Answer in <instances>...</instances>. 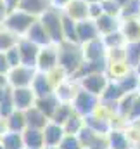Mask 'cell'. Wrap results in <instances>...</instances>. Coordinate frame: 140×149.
<instances>
[{"instance_id": "cb8c5ba5", "label": "cell", "mask_w": 140, "mask_h": 149, "mask_svg": "<svg viewBox=\"0 0 140 149\" xmlns=\"http://www.w3.org/2000/svg\"><path fill=\"white\" fill-rule=\"evenodd\" d=\"M121 33L125 35L126 42L140 40V17H128L121 19Z\"/></svg>"}, {"instance_id": "e575fe53", "label": "cell", "mask_w": 140, "mask_h": 149, "mask_svg": "<svg viewBox=\"0 0 140 149\" xmlns=\"http://www.w3.org/2000/svg\"><path fill=\"white\" fill-rule=\"evenodd\" d=\"M74 113V108H73V102H61V106L57 108V111L55 114L52 116V120L50 121H55V123H59V125H64L68 120H69V116Z\"/></svg>"}, {"instance_id": "816d5d0a", "label": "cell", "mask_w": 140, "mask_h": 149, "mask_svg": "<svg viewBox=\"0 0 140 149\" xmlns=\"http://www.w3.org/2000/svg\"><path fill=\"white\" fill-rule=\"evenodd\" d=\"M130 123H132V130H135V132H139V134H140V120L130 121Z\"/></svg>"}, {"instance_id": "60d3db41", "label": "cell", "mask_w": 140, "mask_h": 149, "mask_svg": "<svg viewBox=\"0 0 140 149\" xmlns=\"http://www.w3.org/2000/svg\"><path fill=\"white\" fill-rule=\"evenodd\" d=\"M107 61L109 63H125V45L116 47V49H109L107 50Z\"/></svg>"}, {"instance_id": "f5cc1de1", "label": "cell", "mask_w": 140, "mask_h": 149, "mask_svg": "<svg viewBox=\"0 0 140 149\" xmlns=\"http://www.w3.org/2000/svg\"><path fill=\"white\" fill-rule=\"evenodd\" d=\"M116 2H118V3H119L121 7H125V5H126V3H128L130 0H116Z\"/></svg>"}, {"instance_id": "8d00e7d4", "label": "cell", "mask_w": 140, "mask_h": 149, "mask_svg": "<svg viewBox=\"0 0 140 149\" xmlns=\"http://www.w3.org/2000/svg\"><path fill=\"white\" fill-rule=\"evenodd\" d=\"M128 17H140V0H130L121 9V19Z\"/></svg>"}, {"instance_id": "681fc988", "label": "cell", "mask_w": 140, "mask_h": 149, "mask_svg": "<svg viewBox=\"0 0 140 149\" xmlns=\"http://www.w3.org/2000/svg\"><path fill=\"white\" fill-rule=\"evenodd\" d=\"M71 0H52V3L55 5V7H59V9H62V7H66L68 3H69Z\"/></svg>"}, {"instance_id": "bcb514c9", "label": "cell", "mask_w": 140, "mask_h": 149, "mask_svg": "<svg viewBox=\"0 0 140 149\" xmlns=\"http://www.w3.org/2000/svg\"><path fill=\"white\" fill-rule=\"evenodd\" d=\"M12 94V87L5 81V83H0V102L5 99V97H9Z\"/></svg>"}, {"instance_id": "44dd1931", "label": "cell", "mask_w": 140, "mask_h": 149, "mask_svg": "<svg viewBox=\"0 0 140 149\" xmlns=\"http://www.w3.org/2000/svg\"><path fill=\"white\" fill-rule=\"evenodd\" d=\"M24 116H26V125H28V128H38V130H43V128L49 125V121H50V118H49L45 113L40 111L36 106L30 108V109H26V111H24Z\"/></svg>"}, {"instance_id": "4dcf8cb0", "label": "cell", "mask_w": 140, "mask_h": 149, "mask_svg": "<svg viewBox=\"0 0 140 149\" xmlns=\"http://www.w3.org/2000/svg\"><path fill=\"white\" fill-rule=\"evenodd\" d=\"M0 142L3 149H24V141H23V134L17 132H5L0 137Z\"/></svg>"}, {"instance_id": "6f0895ef", "label": "cell", "mask_w": 140, "mask_h": 149, "mask_svg": "<svg viewBox=\"0 0 140 149\" xmlns=\"http://www.w3.org/2000/svg\"><path fill=\"white\" fill-rule=\"evenodd\" d=\"M137 92H140V74H139V90Z\"/></svg>"}, {"instance_id": "603a6c76", "label": "cell", "mask_w": 140, "mask_h": 149, "mask_svg": "<svg viewBox=\"0 0 140 149\" xmlns=\"http://www.w3.org/2000/svg\"><path fill=\"white\" fill-rule=\"evenodd\" d=\"M97 23V28L100 31V37L109 35L112 31H118L121 28V17H116V16H109V14H102L100 17L95 19Z\"/></svg>"}, {"instance_id": "7a4b0ae2", "label": "cell", "mask_w": 140, "mask_h": 149, "mask_svg": "<svg viewBox=\"0 0 140 149\" xmlns=\"http://www.w3.org/2000/svg\"><path fill=\"white\" fill-rule=\"evenodd\" d=\"M40 23L45 26L47 33L52 38V43L61 45L64 42V31H62V9L52 5L49 10H45L40 17Z\"/></svg>"}, {"instance_id": "e0dca14e", "label": "cell", "mask_w": 140, "mask_h": 149, "mask_svg": "<svg viewBox=\"0 0 140 149\" xmlns=\"http://www.w3.org/2000/svg\"><path fill=\"white\" fill-rule=\"evenodd\" d=\"M107 141H109V149H133L130 135L121 128H112L107 134Z\"/></svg>"}, {"instance_id": "d6a6232c", "label": "cell", "mask_w": 140, "mask_h": 149, "mask_svg": "<svg viewBox=\"0 0 140 149\" xmlns=\"http://www.w3.org/2000/svg\"><path fill=\"white\" fill-rule=\"evenodd\" d=\"M62 127H64V132H66L68 135H78V134H80V130L85 127V118L74 111L69 116V120H68Z\"/></svg>"}, {"instance_id": "484cf974", "label": "cell", "mask_w": 140, "mask_h": 149, "mask_svg": "<svg viewBox=\"0 0 140 149\" xmlns=\"http://www.w3.org/2000/svg\"><path fill=\"white\" fill-rule=\"evenodd\" d=\"M125 63L132 70L137 68V64L140 63V40L125 43Z\"/></svg>"}, {"instance_id": "4fadbf2b", "label": "cell", "mask_w": 140, "mask_h": 149, "mask_svg": "<svg viewBox=\"0 0 140 149\" xmlns=\"http://www.w3.org/2000/svg\"><path fill=\"white\" fill-rule=\"evenodd\" d=\"M100 37V31L97 28V23L95 19L92 17H87L83 21H78V42L83 45L90 40H95V38Z\"/></svg>"}, {"instance_id": "94428289", "label": "cell", "mask_w": 140, "mask_h": 149, "mask_svg": "<svg viewBox=\"0 0 140 149\" xmlns=\"http://www.w3.org/2000/svg\"><path fill=\"white\" fill-rule=\"evenodd\" d=\"M24 149H30V148H24Z\"/></svg>"}, {"instance_id": "7c38bea8", "label": "cell", "mask_w": 140, "mask_h": 149, "mask_svg": "<svg viewBox=\"0 0 140 149\" xmlns=\"http://www.w3.org/2000/svg\"><path fill=\"white\" fill-rule=\"evenodd\" d=\"M64 137H66L64 127L55 121H49V125L43 128V141L47 148H59Z\"/></svg>"}, {"instance_id": "9a60e30c", "label": "cell", "mask_w": 140, "mask_h": 149, "mask_svg": "<svg viewBox=\"0 0 140 149\" xmlns=\"http://www.w3.org/2000/svg\"><path fill=\"white\" fill-rule=\"evenodd\" d=\"M62 12H64L68 17L74 19L76 23H78V21H83V19H87V17H90V16H88V3H87L85 0H71L66 7H62Z\"/></svg>"}, {"instance_id": "db71d44e", "label": "cell", "mask_w": 140, "mask_h": 149, "mask_svg": "<svg viewBox=\"0 0 140 149\" xmlns=\"http://www.w3.org/2000/svg\"><path fill=\"white\" fill-rule=\"evenodd\" d=\"M87 3H99V2H104V0H85Z\"/></svg>"}, {"instance_id": "11a10c76", "label": "cell", "mask_w": 140, "mask_h": 149, "mask_svg": "<svg viewBox=\"0 0 140 149\" xmlns=\"http://www.w3.org/2000/svg\"><path fill=\"white\" fill-rule=\"evenodd\" d=\"M5 81H7V76H2L0 74V83H5Z\"/></svg>"}, {"instance_id": "83f0119b", "label": "cell", "mask_w": 140, "mask_h": 149, "mask_svg": "<svg viewBox=\"0 0 140 149\" xmlns=\"http://www.w3.org/2000/svg\"><path fill=\"white\" fill-rule=\"evenodd\" d=\"M7 128H9V132H17V134H23V132L28 128L24 111L16 109V111L12 113V114L7 118Z\"/></svg>"}, {"instance_id": "7dc6e473", "label": "cell", "mask_w": 140, "mask_h": 149, "mask_svg": "<svg viewBox=\"0 0 140 149\" xmlns=\"http://www.w3.org/2000/svg\"><path fill=\"white\" fill-rule=\"evenodd\" d=\"M9 12H10V10H9V7H7L5 0H0V26L3 24V21H5V17H7Z\"/></svg>"}, {"instance_id": "52a82bcc", "label": "cell", "mask_w": 140, "mask_h": 149, "mask_svg": "<svg viewBox=\"0 0 140 149\" xmlns=\"http://www.w3.org/2000/svg\"><path fill=\"white\" fill-rule=\"evenodd\" d=\"M109 80L111 78H109L107 73H92V74H87V76L80 78L78 85H80V88H85L87 92H92V94H95V95L100 97L104 94Z\"/></svg>"}, {"instance_id": "7bdbcfd3", "label": "cell", "mask_w": 140, "mask_h": 149, "mask_svg": "<svg viewBox=\"0 0 140 149\" xmlns=\"http://www.w3.org/2000/svg\"><path fill=\"white\" fill-rule=\"evenodd\" d=\"M104 14V9H102V2L99 3H88V16L92 19H97Z\"/></svg>"}, {"instance_id": "ab89813d", "label": "cell", "mask_w": 140, "mask_h": 149, "mask_svg": "<svg viewBox=\"0 0 140 149\" xmlns=\"http://www.w3.org/2000/svg\"><path fill=\"white\" fill-rule=\"evenodd\" d=\"M14 111H16V104H14V99H12V94H10L9 97H5V99L0 102V116L9 118Z\"/></svg>"}, {"instance_id": "d6986e66", "label": "cell", "mask_w": 140, "mask_h": 149, "mask_svg": "<svg viewBox=\"0 0 140 149\" xmlns=\"http://www.w3.org/2000/svg\"><path fill=\"white\" fill-rule=\"evenodd\" d=\"M31 88L35 90L36 97H43V95L54 94V90H55V87H54V83H52L49 73H43V71H38L36 73L35 80L31 83Z\"/></svg>"}, {"instance_id": "ee69618b", "label": "cell", "mask_w": 140, "mask_h": 149, "mask_svg": "<svg viewBox=\"0 0 140 149\" xmlns=\"http://www.w3.org/2000/svg\"><path fill=\"white\" fill-rule=\"evenodd\" d=\"M135 120H140V92H137V97H135L132 113L128 116V121H135Z\"/></svg>"}, {"instance_id": "ba28073f", "label": "cell", "mask_w": 140, "mask_h": 149, "mask_svg": "<svg viewBox=\"0 0 140 149\" xmlns=\"http://www.w3.org/2000/svg\"><path fill=\"white\" fill-rule=\"evenodd\" d=\"M80 142L83 144L85 149H109V141L107 135H100L97 132H94L90 127H83L78 134Z\"/></svg>"}, {"instance_id": "7402d4cb", "label": "cell", "mask_w": 140, "mask_h": 149, "mask_svg": "<svg viewBox=\"0 0 140 149\" xmlns=\"http://www.w3.org/2000/svg\"><path fill=\"white\" fill-rule=\"evenodd\" d=\"M35 106L52 120V116L55 114L57 108L61 106V101H59V97L55 94H49V95H43V97H36Z\"/></svg>"}, {"instance_id": "2e32d148", "label": "cell", "mask_w": 140, "mask_h": 149, "mask_svg": "<svg viewBox=\"0 0 140 149\" xmlns=\"http://www.w3.org/2000/svg\"><path fill=\"white\" fill-rule=\"evenodd\" d=\"M78 88H80L78 81H74L73 78H66L62 83H59V85L55 87L54 94L59 97L61 102H73V99H74Z\"/></svg>"}, {"instance_id": "680465c9", "label": "cell", "mask_w": 140, "mask_h": 149, "mask_svg": "<svg viewBox=\"0 0 140 149\" xmlns=\"http://www.w3.org/2000/svg\"><path fill=\"white\" fill-rule=\"evenodd\" d=\"M43 149H59V148H47V146H45Z\"/></svg>"}, {"instance_id": "9c48e42d", "label": "cell", "mask_w": 140, "mask_h": 149, "mask_svg": "<svg viewBox=\"0 0 140 149\" xmlns=\"http://www.w3.org/2000/svg\"><path fill=\"white\" fill-rule=\"evenodd\" d=\"M17 47H19V52H21V64L36 68V63H38V56H40L42 47L36 45L35 42H31L30 38H26V37H21Z\"/></svg>"}, {"instance_id": "277c9868", "label": "cell", "mask_w": 140, "mask_h": 149, "mask_svg": "<svg viewBox=\"0 0 140 149\" xmlns=\"http://www.w3.org/2000/svg\"><path fill=\"white\" fill-rule=\"evenodd\" d=\"M100 106V97L92 94V92H87L85 88H78L74 99H73V108L78 114H81L83 118L95 113Z\"/></svg>"}, {"instance_id": "f6af8a7d", "label": "cell", "mask_w": 140, "mask_h": 149, "mask_svg": "<svg viewBox=\"0 0 140 149\" xmlns=\"http://www.w3.org/2000/svg\"><path fill=\"white\" fill-rule=\"evenodd\" d=\"M10 70H12V66H10V63H9V59H7L5 52H0V74H2V76H7Z\"/></svg>"}, {"instance_id": "1f68e13d", "label": "cell", "mask_w": 140, "mask_h": 149, "mask_svg": "<svg viewBox=\"0 0 140 149\" xmlns=\"http://www.w3.org/2000/svg\"><path fill=\"white\" fill-rule=\"evenodd\" d=\"M19 40H21L19 35H16V33H12L10 30L0 26V52L10 50L12 47H16V45L19 43Z\"/></svg>"}, {"instance_id": "ffe728a7", "label": "cell", "mask_w": 140, "mask_h": 149, "mask_svg": "<svg viewBox=\"0 0 140 149\" xmlns=\"http://www.w3.org/2000/svg\"><path fill=\"white\" fill-rule=\"evenodd\" d=\"M24 37L30 38L31 42H35L36 45H40V47H45V45H50V43H52V38L47 33L45 26L40 23V19H36L35 23H33V26L28 30V33H26Z\"/></svg>"}, {"instance_id": "74e56055", "label": "cell", "mask_w": 140, "mask_h": 149, "mask_svg": "<svg viewBox=\"0 0 140 149\" xmlns=\"http://www.w3.org/2000/svg\"><path fill=\"white\" fill-rule=\"evenodd\" d=\"M102 9H104V14L121 17V9H123V7H121L116 0H104V2H102Z\"/></svg>"}, {"instance_id": "30bf717a", "label": "cell", "mask_w": 140, "mask_h": 149, "mask_svg": "<svg viewBox=\"0 0 140 149\" xmlns=\"http://www.w3.org/2000/svg\"><path fill=\"white\" fill-rule=\"evenodd\" d=\"M12 99H14L16 109L26 111L35 106L36 94L31 87H17V88H12Z\"/></svg>"}, {"instance_id": "836d02e7", "label": "cell", "mask_w": 140, "mask_h": 149, "mask_svg": "<svg viewBox=\"0 0 140 149\" xmlns=\"http://www.w3.org/2000/svg\"><path fill=\"white\" fill-rule=\"evenodd\" d=\"M135 97H137V92H130V94H125L118 101V116L128 120V116L132 113V108H133V102H135Z\"/></svg>"}, {"instance_id": "8fae6325", "label": "cell", "mask_w": 140, "mask_h": 149, "mask_svg": "<svg viewBox=\"0 0 140 149\" xmlns=\"http://www.w3.org/2000/svg\"><path fill=\"white\" fill-rule=\"evenodd\" d=\"M83 47V54H85V61H97V59H105L107 57V45H105L104 38L99 37L95 40H90L87 43L81 45Z\"/></svg>"}, {"instance_id": "6da1fadb", "label": "cell", "mask_w": 140, "mask_h": 149, "mask_svg": "<svg viewBox=\"0 0 140 149\" xmlns=\"http://www.w3.org/2000/svg\"><path fill=\"white\" fill-rule=\"evenodd\" d=\"M59 47V68H62L68 76H73L85 63V54L81 43L62 42Z\"/></svg>"}, {"instance_id": "9f6ffc18", "label": "cell", "mask_w": 140, "mask_h": 149, "mask_svg": "<svg viewBox=\"0 0 140 149\" xmlns=\"http://www.w3.org/2000/svg\"><path fill=\"white\" fill-rule=\"evenodd\" d=\"M135 71H137V73L140 74V63H139V64H137V68H135Z\"/></svg>"}, {"instance_id": "d4e9b609", "label": "cell", "mask_w": 140, "mask_h": 149, "mask_svg": "<svg viewBox=\"0 0 140 149\" xmlns=\"http://www.w3.org/2000/svg\"><path fill=\"white\" fill-rule=\"evenodd\" d=\"M23 141H24V146L30 149H43L45 148L43 130H38V128H26L23 132Z\"/></svg>"}, {"instance_id": "d590c367", "label": "cell", "mask_w": 140, "mask_h": 149, "mask_svg": "<svg viewBox=\"0 0 140 149\" xmlns=\"http://www.w3.org/2000/svg\"><path fill=\"white\" fill-rule=\"evenodd\" d=\"M104 42L105 45H107V49H116V47H123L125 43H126V38L125 35L121 33V30H118V31H112V33H109V35H104Z\"/></svg>"}, {"instance_id": "b9f144b4", "label": "cell", "mask_w": 140, "mask_h": 149, "mask_svg": "<svg viewBox=\"0 0 140 149\" xmlns=\"http://www.w3.org/2000/svg\"><path fill=\"white\" fill-rule=\"evenodd\" d=\"M5 56H7V59H9V63H10L12 68H16V66L21 64V52H19V47H17V45L12 47L10 50H7Z\"/></svg>"}, {"instance_id": "f907efd6", "label": "cell", "mask_w": 140, "mask_h": 149, "mask_svg": "<svg viewBox=\"0 0 140 149\" xmlns=\"http://www.w3.org/2000/svg\"><path fill=\"white\" fill-rule=\"evenodd\" d=\"M5 3H7L9 10H12V9H17V5H19V0H5Z\"/></svg>"}, {"instance_id": "91938a15", "label": "cell", "mask_w": 140, "mask_h": 149, "mask_svg": "<svg viewBox=\"0 0 140 149\" xmlns=\"http://www.w3.org/2000/svg\"><path fill=\"white\" fill-rule=\"evenodd\" d=\"M0 149H3V146H2V142H0Z\"/></svg>"}, {"instance_id": "3957f363", "label": "cell", "mask_w": 140, "mask_h": 149, "mask_svg": "<svg viewBox=\"0 0 140 149\" xmlns=\"http://www.w3.org/2000/svg\"><path fill=\"white\" fill-rule=\"evenodd\" d=\"M36 19L38 17L24 12L23 9H12L7 14V17H5V21H3L2 26L7 28V30H10L12 33H16L19 37H24L28 33V30L33 26V23H35Z\"/></svg>"}, {"instance_id": "f35d334b", "label": "cell", "mask_w": 140, "mask_h": 149, "mask_svg": "<svg viewBox=\"0 0 140 149\" xmlns=\"http://www.w3.org/2000/svg\"><path fill=\"white\" fill-rule=\"evenodd\" d=\"M59 149H85V148H83V144L80 142L78 135H68V134H66V137H64L62 142L59 144Z\"/></svg>"}, {"instance_id": "5bb4252c", "label": "cell", "mask_w": 140, "mask_h": 149, "mask_svg": "<svg viewBox=\"0 0 140 149\" xmlns=\"http://www.w3.org/2000/svg\"><path fill=\"white\" fill-rule=\"evenodd\" d=\"M85 125L90 127L94 132L100 134V135H107L112 130V125L109 121V118L105 114H100V111H95L88 116H85Z\"/></svg>"}, {"instance_id": "5b68a950", "label": "cell", "mask_w": 140, "mask_h": 149, "mask_svg": "<svg viewBox=\"0 0 140 149\" xmlns=\"http://www.w3.org/2000/svg\"><path fill=\"white\" fill-rule=\"evenodd\" d=\"M36 73H38L36 68L19 64V66L12 68V70L9 71V74H7V83H9L12 88H17V87H31Z\"/></svg>"}, {"instance_id": "ac0fdd59", "label": "cell", "mask_w": 140, "mask_h": 149, "mask_svg": "<svg viewBox=\"0 0 140 149\" xmlns=\"http://www.w3.org/2000/svg\"><path fill=\"white\" fill-rule=\"evenodd\" d=\"M52 5H54L52 0H19L17 9H23L24 12H28V14H31L35 17H40Z\"/></svg>"}, {"instance_id": "8992f818", "label": "cell", "mask_w": 140, "mask_h": 149, "mask_svg": "<svg viewBox=\"0 0 140 149\" xmlns=\"http://www.w3.org/2000/svg\"><path fill=\"white\" fill-rule=\"evenodd\" d=\"M55 68H59V47L55 43L42 47L38 63H36V70L43 71V73H50Z\"/></svg>"}, {"instance_id": "f1b7e54d", "label": "cell", "mask_w": 140, "mask_h": 149, "mask_svg": "<svg viewBox=\"0 0 140 149\" xmlns=\"http://www.w3.org/2000/svg\"><path fill=\"white\" fill-rule=\"evenodd\" d=\"M123 95H125V92L121 90L119 83L111 78L109 83H107V87H105L104 94L100 95V101H102V102H118Z\"/></svg>"}, {"instance_id": "f546056e", "label": "cell", "mask_w": 140, "mask_h": 149, "mask_svg": "<svg viewBox=\"0 0 140 149\" xmlns=\"http://www.w3.org/2000/svg\"><path fill=\"white\" fill-rule=\"evenodd\" d=\"M62 31H64V42L80 43L78 42V23L68 17L64 12H62Z\"/></svg>"}, {"instance_id": "4316f807", "label": "cell", "mask_w": 140, "mask_h": 149, "mask_svg": "<svg viewBox=\"0 0 140 149\" xmlns=\"http://www.w3.org/2000/svg\"><path fill=\"white\" fill-rule=\"evenodd\" d=\"M116 81L119 83V87H121V90L125 94H130V92H137L139 90V73L135 70L126 71L123 76L116 78Z\"/></svg>"}, {"instance_id": "c3c4849f", "label": "cell", "mask_w": 140, "mask_h": 149, "mask_svg": "<svg viewBox=\"0 0 140 149\" xmlns=\"http://www.w3.org/2000/svg\"><path fill=\"white\" fill-rule=\"evenodd\" d=\"M5 132H9V128H7V118L0 116V137H2Z\"/></svg>"}]
</instances>
